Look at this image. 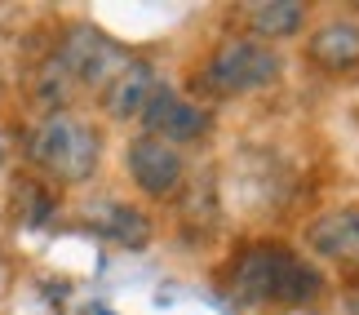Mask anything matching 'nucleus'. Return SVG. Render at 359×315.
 I'll return each mask as SVG.
<instances>
[{
	"mask_svg": "<svg viewBox=\"0 0 359 315\" xmlns=\"http://www.w3.org/2000/svg\"><path fill=\"white\" fill-rule=\"evenodd\" d=\"M137 120H142L147 138L173 142V147L177 142H196V138H204V133L213 129V116L204 112V107H196L191 98H182L177 89H169V85H160L151 93Z\"/></svg>",
	"mask_w": 359,
	"mask_h": 315,
	"instance_id": "obj_5",
	"label": "nucleus"
},
{
	"mask_svg": "<svg viewBox=\"0 0 359 315\" xmlns=\"http://www.w3.org/2000/svg\"><path fill=\"white\" fill-rule=\"evenodd\" d=\"M200 80L217 98H244V93H257V89L280 80V53L253 36H236V40L213 49V58Z\"/></svg>",
	"mask_w": 359,
	"mask_h": 315,
	"instance_id": "obj_3",
	"label": "nucleus"
},
{
	"mask_svg": "<svg viewBox=\"0 0 359 315\" xmlns=\"http://www.w3.org/2000/svg\"><path fill=\"white\" fill-rule=\"evenodd\" d=\"M27 160L53 182H85L102 160V133L72 112H53L27 133Z\"/></svg>",
	"mask_w": 359,
	"mask_h": 315,
	"instance_id": "obj_1",
	"label": "nucleus"
},
{
	"mask_svg": "<svg viewBox=\"0 0 359 315\" xmlns=\"http://www.w3.org/2000/svg\"><path fill=\"white\" fill-rule=\"evenodd\" d=\"M306 244L320 257H333V262H355V257H359V204L315 217V227L306 231Z\"/></svg>",
	"mask_w": 359,
	"mask_h": 315,
	"instance_id": "obj_9",
	"label": "nucleus"
},
{
	"mask_svg": "<svg viewBox=\"0 0 359 315\" xmlns=\"http://www.w3.org/2000/svg\"><path fill=\"white\" fill-rule=\"evenodd\" d=\"M324 280L288 249H253L236 267V293L244 302H311L320 297Z\"/></svg>",
	"mask_w": 359,
	"mask_h": 315,
	"instance_id": "obj_2",
	"label": "nucleus"
},
{
	"mask_svg": "<svg viewBox=\"0 0 359 315\" xmlns=\"http://www.w3.org/2000/svg\"><path fill=\"white\" fill-rule=\"evenodd\" d=\"M124 164H129V177L137 187L147 191V196H173L177 187H182L187 177V160L177 152L173 142H160V138H133L129 152H124Z\"/></svg>",
	"mask_w": 359,
	"mask_h": 315,
	"instance_id": "obj_6",
	"label": "nucleus"
},
{
	"mask_svg": "<svg viewBox=\"0 0 359 315\" xmlns=\"http://www.w3.org/2000/svg\"><path fill=\"white\" fill-rule=\"evenodd\" d=\"M53 58L62 62V72L72 76L76 85L107 89V80H111L124 62H129V53H124L107 32H98V27L76 22V27H67V40L58 45V53H53Z\"/></svg>",
	"mask_w": 359,
	"mask_h": 315,
	"instance_id": "obj_4",
	"label": "nucleus"
},
{
	"mask_svg": "<svg viewBox=\"0 0 359 315\" xmlns=\"http://www.w3.org/2000/svg\"><path fill=\"white\" fill-rule=\"evenodd\" d=\"M244 18L253 27V36L266 45V40L297 36L302 18H306V5H302V0H262V5H244Z\"/></svg>",
	"mask_w": 359,
	"mask_h": 315,
	"instance_id": "obj_10",
	"label": "nucleus"
},
{
	"mask_svg": "<svg viewBox=\"0 0 359 315\" xmlns=\"http://www.w3.org/2000/svg\"><path fill=\"white\" fill-rule=\"evenodd\" d=\"M346 311H351V315H359V297H351V302H346Z\"/></svg>",
	"mask_w": 359,
	"mask_h": 315,
	"instance_id": "obj_12",
	"label": "nucleus"
},
{
	"mask_svg": "<svg viewBox=\"0 0 359 315\" xmlns=\"http://www.w3.org/2000/svg\"><path fill=\"white\" fill-rule=\"evenodd\" d=\"M93 315H116V311H107V307H98V311H93Z\"/></svg>",
	"mask_w": 359,
	"mask_h": 315,
	"instance_id": "obj_13",
	"label": "nucleus"
},
{
	"mask_svg": "<svg viewBox=\"0 0 359 315\" xmlns=\"http://www.w3.org/2000/svg\"><path fill=\"white\" fill-rule=\"evenodd\" d=\"M156 89H160L156 67L142 62V58H129L111 80H107L102 107H107V116H111V120H137V116H142V107H147V98Z\"/></svg>",
	"mask_w": 359,
	"mask_h": 315,
	"instance_id": "obj_7",
	"label": "nucleus"
},
{
	"mask_svg": "<svg viewBox=\"0 0 359 315\" xmlns=\"http://www.w3.org/2000/svg\"><path fill=\"white\" fill-rule=\"evenodd\" d=\"M306 53L315 67H324V72H355L359 67V22L351 18H333L324 27H315L311 40H306Z\"/></svg>",
	"mask_w": 359,
	"mask_h": 315,
	"instance_id": "obj_8",
	"label": "nucleus"
},
{
	"mask_svg": "<svg viewBox=\"0 0 359 315\" xmlns=\"http://www.w3.org/2000/svg\"><path fill=\"white\" fill-rule=\"evenodd\" d=\"M107 217H111V222H98L107 236H111L116 244H129V249H142V244L151 240V222L137 209H129V204H111V209H107Z\"/></svg>",
	"mask_w": 359,
	"mask_h": 315,
	"instance_id": "obj_11",
	"label": "nucleus"
}]
</instances>
